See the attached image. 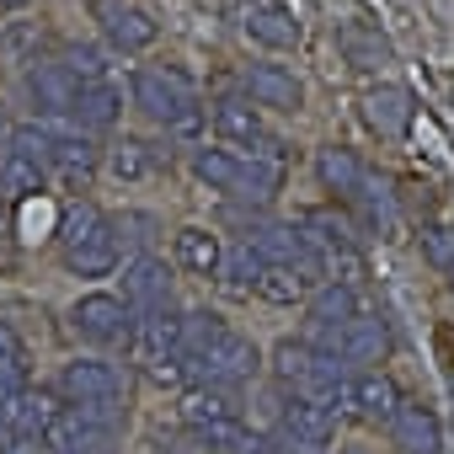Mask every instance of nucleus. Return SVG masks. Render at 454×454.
<instances>
[{
  "instance_id": "obj_36",
  "label": "nucleus",
  "mask_w": 454,
  "mask_h": 454,
  "mask_svg": "<svg viewBox=\"0 0 454 454\" xmlns=\"http://www.w3.org/2000/svg\"><path fill=\"white\" fill-rule=\"evenodd\" d=\"M0 454H59L49 433H0Z\"/></svg>"
},
{
  "instance_id": "obj_22",
  "label": "nucleus",
  "mask_w": 454,
  "mask_h": 454,
  "mask_svg": "<svg viewBox=\"0 0 454 454\" xmlns=\"http://www.w3.org/2000/svg\"><path fill=\"white\" fill-rule=\"evenodd\" d=\"M385 353H390V326H385L380 316H358V321L342 332V348H337V358L353 364L358 374H364V369H380Z\"/></svg>"
},
{
  "instance_id": "obj_16",
  "label": "nucleus",
  "mask_w": 454,
  "mask_h": 454,
  "mask_svg": "<svg viewBox=\"0 0 454 454\" xmlns=\"http://www.w3.org/2000/svg\"><path fill=\"white\" fill-rule=\"evenodd\" d=\"M358 316H364V310H358V294H353V284H337V278H326V284L310 294V305H305L310 337H316V332H326V337H342V332H348Z\"/></svg>"
},
{
  "instance_id": "obj_18",
  "label": "nucleus",
  "mask_w": 454,
  "mask_h": 454,
  "mask_svg": "<svg viewBox=\"0 0 454 454\" xmlns=\"http://www.w3.org/2000/svg\"><path fill=\"white\" fill-rule=\"evenodd\" d=\"M182 427L187 433H203V427H219V422H241V401L236 390H219V385H192L182 390Z\"/></svg>"
},
{
  "instance_id": "obj_24",
  "label": "nucleus",
  "mask_w": 454,
  "mask_h": 454,
  "mask_svg": "<svg viewBox=\"0 0 454 454\" xmlns=\"http://www.w3.org/2000/svg\"><path fill=\"white\" fill-rule=\"evenodd\" d=\"M321 284H326L321 273H305V268H278V262H262L257 294H262L268 305H310V294H316Z\"/></svg>"
},
{
  "instance_id": "obj_7",
  "label": "nucleus",
  "mask_w": 454,
  "mask_h": 454,
  "mask_svg": "<svg viewBox=\"0 0 454 454\" xmlns=\"http://www.w3.org/2000/svg\"><path fill=\"white\" fill-rule=\"evenodd\" d=\"M70 326L91 348H118L134 332V310L123 305V294H81L70 305Z\"/></svg>"
},
{
  "instance_id": "obj_30",
  "label": "nucleus",
  "mask_w": 454,
  "mask_h": 454,
  "mask_svg": "<svg viewBox=\"0 0 454 454\" xmlns=\"http://www.w3.org/2000/svg\"><path fill=\"white\" fill-rule=\"evenodd\" d=\"M247 38H257L268 49H294L300 43V22L284 6H252L247 12Z\"/></svg>"
},
{
  "instance_id": "obj_21",
  "label": "nucleus",
  "mask_w": 454,
  "mask_h": 454,
  "mask_svg": "<svg viewBox=\"0 0 454 454\" xmlns=\"http://www.w3.org/2000/svg\"><path fill=\"white\" fill-rule=\"evenodd\" d=\"M171 252H176V268L192 273V278H219V262H224V241L203 224H182L171 236Z\"/></svg>"
},
{
  "instance_id": "obj_10",
  "label": "nucleus",
  "mask_w": 454,
  "mask_h": 454,
  "mask_svg": "<svg viewBox=\"0 0 454 454\" xmlns=\"http://www.w3.org/2000/svg\"><path fill=\"white\" fill-rule=\"evenodd\" d=\"M214 129H219V139L247 145L252 155H268V160H278V145H273V134L262 129V113H257L252 102H241V97H224V102H214Z\"/></svg>"
},
{
  "instance_id": "obj_23",
  "label": "nucleus",
  "mask_w": 454,
  "mask_h": 454,
  "mask_svg": "<svg viewBox=\"0 0 454 454\" xmlns=\"http://www.w3.org/2000/svg\"><path fill=\"white\" fill-rule=\"evenodd\" d=\"M316 176H321V187H326V192H337L342 203H353V198L369 187V171H364V160H358L353 150H342V145H326V150H316Z\"/></svg>"
},
{
  "instance_id": "obj_17",
  "label": "nucleus",
  "mask_w": 454,
  "mask_h": 454,
  "mask_svg": "<svg viewBox=\"0 0 454 454\" xmlns=\"http://www.w3.org/2000/svg\"><path fill=\"white\" fill-rule=\"evenodd\" d=\"M65 411V395L59 390H22L17 401L0 406V433H49Z\"/></svg>"
},
{
  "instance_id": "obj_29",
  "label": "nucleus",
  "mask_w": 454,
  "mask_h": 454,
  "mask_svg": "<svg viewBox=\"0 0 454 454\" xmlns=\"http://www.w3.org/2000/svg\"><path fill=\"white\" fill-rule=\"evenodd\" d=\"M231 332V321H224L219 310H187L182 316V358H187V369H198V358Z\"/></svg>"
},
{
  "instance_id": "obj_31",
  "label": "nucleus",
  "mask_w": 454,
  "mask_h": 454,
  "mask_svg": "<svg viewBox=\"0 0 454 454\" xmlns=\"http://www.w3.org/2000/svg\"><path fill=\"white\" fill-rule=\"evenodd\" d=\"M257 278H262V257L236 241V247H224V262H219V284L231 289V294H257Z\"/></svg>"
},
{
  "instance_id": "obj_19",
  "label": "nucleus",
  "mask_w": 454,
  "mask_h": 454,
  "mask_svg": "<svg viewBox=\"0 0 454 454\" xmlns=\"http://www.w3.org/2000/svg\"><path fill=\"white\" fill-rule=\"evenodd\" d=\"M247 97L257 107H273V113H300L305 107V86L284 65H252L247 70Z\"/></svg>"
},
{
  "instance_id": "obj_37",
  "label": "nucleus",
  "mask_w": 454,
  "mask_h": 454,
  "mask_svg": "<svg viewBox=\"0 0 454 454\" xmlns=\"http://www.w3.org/2000/svg\"><path fill=\"white\" fill-rule=\"evenodd\" d=\"M438 353H443V369L454 374V332L449 326H438Z\"/></svg>"
},
{
  "instance_id": "obj_12",
  "label": "nucleus",
  "mask_w": 454,
  "mask_h": 454,
  "mask_svg": "<svg viewBox=\"0 0 454 454\" xmlns=\"http://www.w3.org/2000/svg\"><path fill=\"white\" fill-rule=\"evenodd\" d=\"M91 6H97L102 33H107V43H113V49L139 54V49H150V43H155V22H150V12H139V6H134V0H91Z\"/></svg>"
},
{
  "instance_id": "obj_33",
  "label": "nucleus",
  "mask_w": 454,
  "mask_h": 454,
  "mask_svg": "<svg viewBox=\"0 0 454 454\" xmlns=\"http://www.w3.org/2000/svg\"><path fill=\"white\" fill-rule=\"evenodd\" d=\"M316 358H321V353H316L305 337H300V342H294V337H284V342L273 348V374H278V385L300 390V385H305V374L316 369Z\"/></svg>"
},
{
  "instance_id": "obj_38",
  "label": "nucleus",
  "mask_w": 454,
  "mask_h": 454,
  "mask_svg": "<svg viewBox=\"0 0 454 454\" xmlns=\"http://www.w3.org/2000/svg\"><path fill=\"white\" fill-rule=\"evenodd\" d=\"M12 134H17V123H12V113H6V102H0V150L12 145Z\"/></svg>"
},
{
  "instance_id": "obj_6",
  "label": "nucleus",
  "mask_w": 454,
  "mask_h": 454,
  "mask_svg": "<svg viewBox=\"0 0 454 454\" xmlns=\"http://www.w3.org/2000/svg\"><path fill=\"white\" fill-rule=\"evenodd\" d=\"M118 427H123V411L65 406L59 422L49 427V443H54L59 454H113V449H118Z\"/></svg>"
},
{
  "instance_id": "obj_2",
  "label": "nucleus",
  "mask_w": 454,
  "mask_h": 454,
  "mask_svg": "<svg viewBox=\"0 0 454 454\" xmlns=\"http://www.w3.org/2000/svg\"><path fill=\"white\" fill-rule=\"evenodd\" d=\"M129 348H134L139 369H145L155 385H182V380L192 374L187 358H182V316H176V305H166V310H155V316H139L134 332H129Z\"/></svg>"
},
{
  "instance_id": "obj_1",
  "label": "nucleus",
  "mask_w": 454,
  "mask_h": 454,
  "mask_svg": "<svg viewBox=\"0 0 454 454\" xmlns=\"http://www.w3.org/2000/svg\"><path fill=\"white\" fill-rule=\"evenodd\" d=\"M59 241H65V268H70L75 278H107V273L118 268V252H123L118 224H113L107 214H97L91 203H81V208L65 214Z\"/></svg>"
},
{
  "instance_id": "obj_13",
  "label": "nucleus",
  "mask_w": 454,
  "mask_h": 454,
  "mask_svg": "<svg viewBox=\"0 0 454 454\" xmlns=\"http://www.w3.org/2000/svg\"><path fill=\"white\" fill-rule=\"evenodd\" d=\"M27 97L43 118H70L75 113V97H81V81L59 65V59H43L27 70Z\"/></svg>"
},
{
  "instance_id": "obj_39",
  "label": "nucleus",
  "mask_w": 454,
  "mask_h": 454,
  "mask_svg": "<svg viewBox=\"0 0 454 454\" xmlns=\"http://www.w3.org/2000/svg\"><path fill=\"white\" fill-rule=\"evenodd\" d=\"M449 289H454V273H449Z\"/></svg>"
},
{
  "instance_id": "obj_32",
  "label": "nucleus",
  "mask_w": 454,
  "mask_h": 454,
  "mask_svg": "<svg viewBox=\"0 0 454 454\" xmlns=\"http://www.w3.org/2000/svg\"><path fill=\"white\" fill-rule=\"evenodd\" d=\"M0 182H6L17 198H33V192L49 187V166L33 160V155H22V150H0Z\"/></svg>"
},
{
  "instance_id": "obj_3",
  "label": "nucleus",
  "mask_w": 454,
  "mask_h": 454,
  "mask_svg": "<svg viewBox=\"0 0 454 454\" xmlns=\"http://www.w3.org/2000/svg\"><path fill=\"white\" fill-rule=\"evenodd\" d=\"M134 107H139L150 123L192 129V123H198V86H192L176 65H155V70H139V75H134Z\"/></svg>"
},
{
  "instance_id": "obj_9",
  "label": "nucleus",
  "mask_w": 454,
  "mask_h": 454,
  "mask_svg": "<svg viewBox=\"0 0 454 454\" xmlns=\"http://www.w3.org/2000/svg\"><path fill=\"white\" fill-rule=\"evenodd\" d=\"M123 305L134 310V321L139 316H155V310H166L171 305V273H166V262L160 257H134L129 268H123Z\"/></svg>"
},
{
  "instance_id": "obj_5",
  "label": "nucleus",
  "mask_w": 454,
  "mask_h": 454,
  "mask_svg": "<svg viewBox=\"0 0 454 454\" xmlns=\"http://www.w3.org/2000/svg\"><path fill=\"white\" fill-rule=\"evenodd\" d=\"M257 369H262V348L247 337V332H224L203 358H198V385H219V390H241V385H252L257 380Z\"/></svg>"
},
{
  "instance_id": "obj_27",
  "label": "nucleus",
  "mask_w": 454,
  "mask_h": 454,
  "mask_svg": "<svg viewBox=\"0 0 454 454\" xmlns=\"http://www.w3.org/2000/svg\"><path fill=\"white\" fill-rule=\"evenodd\" d=\"M22 390H33V358H27V342L17 337V326L0 321V406L17 401Z\"/></svg>"
},
{
  "instance_id": "obj_26",
  "label": "nucleus",
  "mask_w": 454,
  "mask_h": 454,
  "mask_svg": "<svg viewBox=\"0 0 454 454\" xmlns=\"http://www.w3.org/2000/svg\"><path fill=\"white\" fill-rule=\"evenodd\" d=\"M166 166H171V155H166L160 145H150V139H123V145L107 150V171H113L118 182H145V176H155V171H166Z\"/></svg>"
},
{
  "instance_id": "obj_4",
  "label": "nucleus",
  "mask_w": 454,
  "mask_h": 454,
  "mask_svg": "<svg viewBox=\"0 0 454 454\" xmlns=\"http://www.w3.org/2000/svg\"><path fill=\"white\" fill-rule=\"evenodd\" d=\"M65 406H86V411H123V374L118 364L107 358H70L59 369V385Z\"/></svg>"
},
{
  "instance_id": "obj_28",
  "label": "nucleus",
  "mask_w": 454,
  "mask_h": 454,
  "mask_svg": "<svg viewBox=\"0 0 454 454\" xmlns=\"http://www.w3.org/2000/svg\"><path fill=\"white\" fill-rule=\"evenodd\" d=\"M81 129H91V134H102V129H113L118 118H123V91L113 86V81H91V86H81V97H75V113H70Z\"/></svg>"
},
{
  "instance_id": "obj_20",
  "label": "nucleus",
  "mask_w": 454,
  "mask_h": 454,
  "mask_svg": "<svg viewBox=\"0 0 454 454\" xmlns=\"http://www.w3.org/2000/svg\"><path fill=\"white\" fill-rule=\"evenodd\" d=\"M102 166V150L81 134H54L49 139V176H59L65 187H86Z\"/></svg>"
},
{
  "instance_id": "obj_14",
  "label": "nucleus",
  "mask_w": 454,
  "mask_h": 454,
  "mask_svg": "<svg viewBox=\"0 0 454 454\" xmlns=\"http://www.w3.org/2000/svg\"><path fill=\"white\" fill-rule=\"evenodd\" d=\"M411 118H417V97H411L406 86L380 81V86H369V91H364V123H369L374 134L395 139V134H406V129H411Z\"/></svg>"
},
{
  "instance_id": "obj_15",
  "label": "nucleus",
  "mask_w": 454,
  "mask_h": 454,
  "mask_svg": "<svg viewBox=\"0 0 454 454\" xmlns=\"http://www.w3.org/2000/svg\"><path fill=\"white\" fill-rule=\"evenodd\" d=\"M385 433L395 438L401 454H443V427H438V411L427 401H401V411L390 417Z\"/></svg>"
},
{
  "instance_id": "obj_11",
  "label": "nucleus",
  "mask_w": 454,
  "mask_h": 454,
  "mask_svg": "<svg viewBox=\"0 0 454 454\" xmlns=\"http://www.w3.org/2000/svg\"><path fill=\"white\" fill-rule=\"evenodd\" d=\"M401 385L385 374V369H364L353 374V422L364 427H390V417L401 411Z\"/></svg>"
},
{
  "instance_id": "obj_25",
  "label": "nucleus",
  "mask_w": 454,
  "mask_h": 454,
  "mask_svg": "<svg viewBox=\"0 0 454 454\" xmlns=\"http://www.w3.org/2000/svg\"><path fill=\"white\" fill-rule=\"evenodd\" d=\"M337 49H342V59H348L353 70H380V65H390V38H385L380 27H369V22H342V27H337Z\"/></svg>"
},
{
  "instance_id": "obj_35",
  "label": "nucleus",
  "mask_w": 454,
  "mask_h": 454,
  "mask_svg": "<svg viewBox=\"0 0 454 454\" xmlns=\"http://www.w3.org/2000/svg\"><path fill=\"white\" fill-rule=\"evenodd\" d=\"M59 65H65V70H70L81 86H91V81H107V75H102L107 65H102V54H97V49H65V59H59Z\"/></svg>"
},
{
  "instance_id": "obj_8",
  "label": "nucleus",
  "mask_w": 454,
  "mask_h": 454,
  "mask_svg": "<svg viewBox=\"0 0 454 454\" xmlns=\"http://www.w3.org/2000/svg\"><path fill=\"white\" fill-rule=\"evenodd\" d=\"M332 433H337V417H332L326 406H316V401H305V395H289L284 411H278L273 443H278L284 454H326Z\"/></svg>"
},
{
  "instance_id": "obj_34",
  "label": "nucleus",
  "mask_w": 454,
  "mask_h": 454,
  "mask_svg": "<svg viewBox=\"0 0 454 454\" xmlns=\"http://www.w3.org/2000/svg\"><path fill=\"white\" fill-rule=\"evenodd\" d=\"M417 247H422V262H427V268L454 273V224L422 219V224H417Z\"/></svg>"
}]
</instances>
